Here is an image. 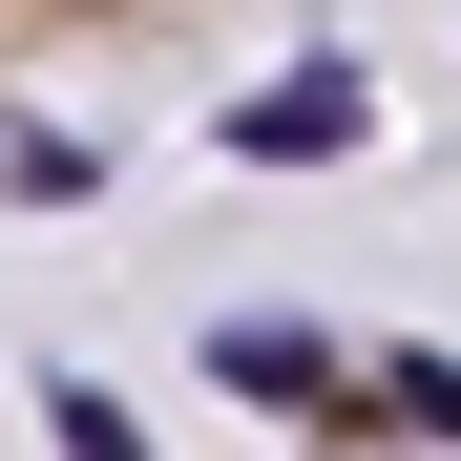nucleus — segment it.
Here are the masks:
<instances>
[{"label":"nucleus","instance_id":"1","mask_svg":"<svg viewBox=\"0 0 461 461\" xmlns=\"http://www.w3.org/2000/svg\"><path fill=\"white\" fill-rule=\"evenodd\" d=\"M189 22V0H0V63H63V42H147Z\"/></svg>","mask_w":461,"mask_h":461}]
</instances>
